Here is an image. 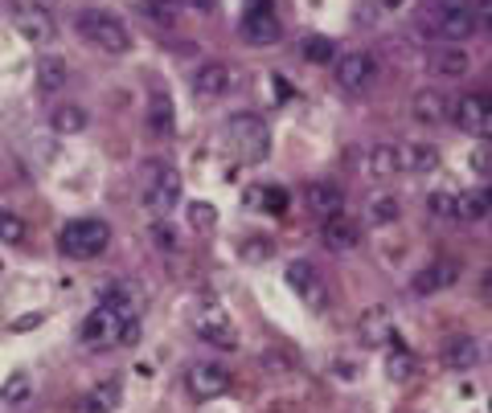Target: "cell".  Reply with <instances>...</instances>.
I'll use <instances>...</instances> for the list:
<instances>
[{"label":"cell","mask_w":492,"mask_h":413,"mask_svg":"<svg viewBox=\"0 0 492 413\" xmlns=\"http://www.w3.org/2000/svg\"><path fill=\"white\" fill-rule=\"evenodd\" d=\"M78 340H83L86 348H94V352L115 348V344H120V348H131V344L139 340V320H128L123 312L99 303L83 320V328H78Z\"/></svg>","instance_id":"6da1fadb"},{"label":"cell","mask_w":492,"mask_h":413,"mask_svg":"<svg viewBox=\"0 0 492 413\" xmlns=\"http://www.w3.org/2000/svg\"><path fill=\"white\" fill-rule=\"evenodd\" d=\"M222 139L234 156L246 160V164H259V160L271 156V127L259 119V115H251V110L230 115L226 127H222Z\"/></svg>","instance_id":"7a4b0ae2"},{"label":"cell","mask_w":492,"mask_h":413,"mask_svg":"<svg viewBox=\"0 0 492 413\" xmlns=\"http://www.w3.org/2000/svg\"><path fill=\"white\" fill-rule=\"evenodd\" d=\"M75 29L103 54H128L131 49V29L107 9H83L75 17Z\"/></svg>","instance_id":"3957f363"},{"label":"cell","mask_w":492,"mask_h":413,"mask_svg":"<svg viewBox=\"0 0 492 413\" xmlns=\"http://www.w3.org/2000/svg\"><path fill=\"white\" fill-rule=\"evenodd\" d=\"M144 209L152 213V217H168V213L181 205V172L173 164H165V160H148L144 164Z\"/></svg>","instance_id":"277c9868"},{"label":"cell","mask_w":492,"mask_h":413,"mask_svg":"<svg viewBox=\"0 0 492 413\" xmlns=\"http://www.w3.org/2000/svg\"><path fill=\"white\" fill-rule=\"evenodd\" d=\"M107 246H112V225L99 217H78L58 233V250H62L66 258H75V262L99 258Z\"/></svg>","instance_id":"5b68a950"},{"label":"cell","mask_w":492,"mask_h":413,"mask_svg":"<svg viewBox=\"0 0 492 413\" xmlns=\"http://www.w3.org/2000/svg\"><path fill=\"white\" fill-rule=\"evenodd\" d=\"M378 83V57L365 49H349L344 57H336V86L349 94H365Z\"/></svg>","instance_id":"8992f818"},{"label":"cell","mask_w":492,"mask_h":413,"mask_svg":"<svg viewBox=\"0 0 492 413\" xmlns=\"http://www.w3.org/2000/svg\"><path fill=\"white\" fill-rule=\"evenodd\" d=\"M242 37H246V46L255 49H271L283 37V25H279L275 9H271V0H255L246 17H242Z\"/></svg>","instance_id":"52a82bcc"},{"label":"cell","mask_w":492,"mask_h":413,"mask_svg":"<svg viewBox=\"0 0 492 413\" xmlns=\"http://www.w3.org/2000/svg\"><path fill=\"white\" fill-rule=\"evenodd\" d=\"M455 123L472 139H492V94L488 91L464 94V99L455 102Z\"/></svg>","instance_id":"ba28073f"},{"label":"cell","mask_w":492,"mask_h":413,"mask_svg":"<svg viewBox=\"0 0 492 413\" xmlns=\"http://www.w3.org/2000/svg\"><path fill=\"white\" fill-rule=\"evenodd\" d=\"M185 389L193 401H214V397H222L230 389V373L222 365H214V360H197L185 373Z\"/></svg>","instance_id":"9c48e42d"},{"label":"cell","mask_w":492,"mask_h":413,"mask_svg":"<svg viewBox=\"0 0 492 413\" xmlns=\"http://www.w3.org/2000/svg\"><path fill=\"white\" fill-rule=\"evenodd\" d=\"M476 29V9L464 0H439L435 4V33L443 41H464Z\"/></svg>","instance_id":"30bf717a"},{"label":"cell","mask_w":492,"mask_h":413,"mask_svg":"<svg viewBox=\"0 0 492 413\" xmlns=\"http://www.w3.org/2000/svg\"><path fill=\"white\" fill-rule=\"evenodd\" d=\"M193 328H197V336H201L205 344H214V348H226V352L238 348V331H234L230 315H226L218 303L201 307V312L193 315Z\"/></svg>","instance_id":"8fae6325"},{"label":"cell","mask_w":492,"mask_h":413,"mask_svg":"<svg viewBox=\"0 0 492 413\" xmlns=\"http://www.w3.org/2000/svg\"><path fill=\"white\" fill-rule=\"evenodd\" d=\"M288 286L304 299L312 312H325L328 307V291L325 283H320V275L312 270V262H304V258H296V262H288Z\"/></svg>","instance_id":"7c38bea8"},{"label":"cell","mask_w":492,"mask_h":413,"mask_svg":"<svg viewBox=\"0 0 492 413\" xmlns=\"http://www.w3.org/2000/svg\"><path fill=\"white\" fill-rule=\"evenodd\" d=\"M99 303L115 307V312H123L128 320H139V312H144V303H148V291L136 283V278H115V283L103 286Z\"/></svg>","instance_id":"4fadbf2b"},{"label":"cell","mask_w":492,"mask_h":413,"mask_svg":"<svg viewBox=\"0 0 492 413\" xmlns=\"http://www.w3.org/2000/svg\"><path fill=\"white\" fill-rule=\"evenodd\" d=\"M13 29L25 37L29 46H49L54 41V17L38 4H17L13 9Z\"/></svg>","instance_id":"5bb4252c"},{"label":"cell","mask_w":492,"mask_h":413,"mask_svg":"<svg viewBox=\"0 0 492 413\" xmlns=\"http://www.w3.org/2000/svg\"><path fill=\"white\" fill-rule=\"evenodd\" d=\"M357 340L365 344V348H381V344H394L398 340V331H394V320L386 307H365L362 320H357Z\"/></svg>","instance_id":"9a60e30c"},{"label":"cell","mask_w":492,"mask_h":413,"mask_svg":"<svg viewBox=\"0 0 492 413\" xmlns=\"http://www.w3.org/2000/svg\"><path fill=\"white\" fill-rule=\"evenodd\" d=\"M234 66L230 62H205L201 70L193 74V91H197V99H222V94H230L234 91Z\"/></svg>","instance_id":"2e32d148"},{"label":"cell","mask_w":492,"mask_h":413,"mask_svg":"<svg viewBox=\"0 0 492 413\" xmlns=\"http://www.w3.org/2000/svg\"><path fill=\"white\" fill-rule=\"evenodd\" d=\"M394 152H398V172L427 176L439 168V147L427 144V139H407V144H398Z\"/></svg>","instance_id":"e0dca14e"},{"label":"cell","mask_w":492,"mask_h":413,"mask_svg":"<svg viewBox=\"0 0 492 413\" xmlns=\"http://www.w3.org/2000/svg\"><path fill=\"white\" fill-rule=\"evenodd\" d=\"M455 278H460V262H452V258H435V262H427V267L410 278V291L415 294H435V291L455 286Z\"/></svg>","instance_id":"ac0fdd59"},{"label":"cell","mask_w":492,"mask_h":413,"mask_svg":"<svg viewBox=\"0 0 492 413\" xmlns=\"http://www.w3.org/2000/svg\"><path fill=\"white\" fill-rule=\"evenodd\" d=\"M320 238H325V246L333 250V254H349V250L362 246V225H357L349 213H336V217H328L325 225H320Z\"/></svg>","instance_id":"d6986e66"},{"label":"cell","mask_w":492,"mask_h":413,"mask_svg":"<svg viewBox=\"0 0 492 413\" xmlns=\"http://www.w3.org/2000/svg\"><path fill=\"white\" fill-rule=\"evenodd\" d=\"M439 360H443V368H452V373H468V368H476V360H480V344H476V336H468V331H455V336L443 340Z\"/></svg>","instance_id":"ffe728a7"},{"label":"cell","mask_w":492,"mask_h":413,"mask_svg":"<svg viewBox=\"0 0 492 413\" xmlns=\"http://www.w3.org/2000/svg\"><path fill=\"white\" fill-rule=\"evenodd\" d=\"M308 209L325 221L336 217V213H344V189L336 180H312L308 184Z\"/></svg>","instance_id":"44dd1931"},{"label":"cell","mask_w":492,"mask_h":413,"mask_svg":"<svg viewBox=\"0 0 492 413\" xmlns=\"http://www.w3.org/2000/svg\"><path fill=\"white\" fill-rule=\"evenodd\" d=\"M123 397V385L120 381H103V385H94L91 393H83L75 401V413H112L115 405H120Z\"/></svg>","instance_id":"7402d4cb"},{"label":"cell","mask_w":492,"mask_h":413,"mask_svg":"<svg viewBox=\"0 0 492 413\" xmlns=\"http://www.w3.org/2000/svg\"><path fill=\"white\" fill-rule=\"evenodd\" d=\"M410 110H415V119H418V123H427V127L443 123V119H447V99H443V91H435V86L418 91L415 99H410Z\"/></svg>","instance_id":"603a6c76"},{"label":"cell","mask_w":492,"mask_h":413,"mask_svg":"<svg viewBox=\"0 0 492 413\" xmlns=\"http://www.w3.org/2000/svg\"><path fill=\"white\" fill-rule=\"evenodd\" d=\"M365 176L370 180H394L398 176V152L390 144H373L365 152Z\"/></svg>","instance_id":"cb8c5ba5"},{"label":"cell","mask_w":492,"mask_h":413,"mask_svg":"<svg viewBox=\"0 0 492 413\" xmlns=\"http://www.w3.org/2000/svg\"><path fill=\"white\" fill-rule=\"evenodd\" d=\"M66 83H70V66H66V57L41 54V62H38V86H41V91H46V94H58Z\"/></svg>","instance_id":"d4e9b609"},{"label":"cell","mask_w":492,"mask_h":413,"mask_svg":"<svg viewBox=\"0 0 492 413\" xmlns=\"http://www.w3.org/2000/svg\"><path fill=\"white\" fill-rule=\"evenodd\" d=\"M431 70H435V78H443V83H452V78H464V74L472 70V62H468V54H464V49L443 46L435 57H431Z\"/></svg>","instance_id":"484cf974"},{"label":"cell","mask_w":492,"mask_h":413,"mask_svg":"<svg viewBox=\"0 0 492 413\" xmlns=\"http://www.w3.org/2000/svg\"><path fill=\"white\" fill-rule=\"evenodd\" d=\"M148 127L157 131V136H173V127H177V119H173V99H168L165 86H157L148 99Z\"/></svg>","instance_id":"4316f807"},{"label":"cell","mask_w":492,"mask_h":413,"mask_svg":"<svg viewBox=\"0 0 492 413\" xmlns=\"http://www.w3.org/2000/svg\"><path fill=\"white\" fill-rule=\"evenodd\" d=\"M246 201H251L255 209L271 213V217H283V213H288V205H291V197H288V189L263 184V189H251V193H246Z\"/></svg>","instance_id":"83f0119b"},{"label":"cell","mask_w":492,"mask_h":413,"mask_svg":"<svg viewBox=\"0 0 492 413\" xmlns=\"http://www.w3.org/2000/svg\"><path fill=\"white\" fill-rule=\"evenodd\" d=\"M386 373H390V381H398V385H402V381H410L418 373V356L407 348V344L394 340L390 344V356H386Z\"/></svg>","instance_id":"f1b7e54d"},{"label":"cell","mask_w":492,"mask_h":413,"mask_svg":"<svg viewBox=\"0 0 492 413\" xmlns=\"http://www.w3.org/2000/svg\"><path fill=\"white\" fill-rule=\"evenodd\" d=\"M455 213H460V221H488V217H492L488 189H472V193H460V201H455Z\"/></svg>","instance_id":"f546056e"},{"label":"cell","mask_w":492,"mask_h":413,"mask_svg":"<svg viewBox=\"0 0 492 413\" xmlns=\"http://www.w3.org/2000/svg\"><path fill=\"white\" fill-rule=\"evenodd\" d=\"M86 123H91V115H86L83 107H75V102H66V107L49 110V127L62 131V136H78Z\"/></svg>","instance_id":"4dcf8cb0"},{"label":"cell","mask_w":492,"mask_h":413,"mask_svg":"<svg viewBox=\"0 0 492 413\" xmlns=\"http://www.w3.org/2000/svg\"><path fill=\"white\" fill-rule=\"evenodd\" d=\"M139 13L160 29H173L181 17V0H139Z\"/></svg>","instance_id":"1f68e13d"},{"label":"cell","mask_w":492,"mask_h":413,"mask_svg":"<svg viewBox=\"0 0 492 413\" xmlns=\"http://www.w3.org/2000/svg\"><path fill=\"white\" fill-rule=\"evenodd\" d=\"M300 54L312 66H328L336 57V46H333V37H325V33H308L304 41H300Z\"/></svg>","instance_id":"d6a6232c"},{"label":"cell","mask_w":492,"mask_h":413,"mask_svg":"<svg viewBox=\"0 0 492 413\" xmlns=\"http://www.w3.org/2000/svg\"><path fill=\"white\" fill-rule=\"evenodd\" d=\"M365 209H370V221H373V225H394V221L402 217L398 197H373Z\"/></svg>","instance_id":"836d02e7"},{"label":"cell","mask_w":492,"mask_h":413,"mask_svg":"<svg viewBox=\"0 0 492 413\" xmlns=\"http://www.w3.org/2000/svg\"><path fill=\"white\" fill-rule=\"evenodd\" d=\"M25 238H29L25 217H17L13 209H0V242H9V246H21Z\"/></svg>","instance_id":"e575fe53"},{"label":"cell","mask_w":492,"mask_h":413,"mask_svg":"<svg viewBox=\"0 0 492 413\" xmlns=\"http://www.w3.org/2000/svg\"><path fill=\"white\" fill-rule=\"evenodd\" d=\"M455 201H460V193H447V189L431 193V197H427L431 217H439V221H460V213H455Z\"/></svg>","instance_id":"d590c367"},{"label":"cell","mask_w":492,"mask_h":413,"mask_svg":"<svg viewBox=\"0 0 492 413\" xmlns=\"http://www.w3.org/2000/svg\"><path fill=\"white\" fill-rule=\"evenodd\" d=\"M29 389L33 385H29L25 373H13V377L4 381V389H0V405H21L29 397Z\"/></svg>","instance_id":"8d00e7d4"},{"label":"cell","mask_w":492,"mask_h":413,"mask_svg":"<svg viewBox=\"0 0 492 413\" xmlns=\"http://www.w3.org/2000/svg\"><path fill=\"white\" fill-rule=\"evenodd\" d=\"M189 221H193L197 230H214V221H218V213L210 209V205L205 201H193L189 205Z\"/></svg>","instance_id":"74e56055"},{"label":"cell","mask_w":492,"mask_h":413,"mask_svg":"<svg viewBox=\"0 0 492 413\" xmlns=\"http://www.w3.org/2000/svg\"><path fill=\"white\" fill-rule=\"evenodd\" d=\"M267 254H271V238H246V246H242L246 262H263Z\"/></svg>","instance_id":"f35d334b"},{"label":"cell","mask_w":492,"mask_h":413,"mask_svg":"<svg viewBox=\"0 0 492 413\" xmlns=\"http://www.w3.org/2000/svg\"><path fill=\"white\" fill-rule=\"evenodd\" d=\"M263 365H267L271 373H288V368L296 365V356H291V352H267V356H263Z\"/></svg>","instance_id":"ab89813d"},{"label":"cell","mask_w":492,"mask_h":413,"mask_svg":"<svg viewBox=\"0 0 492 413\" xmlns=\"http://www.w3.org/2000/svg\"><path fill=\"white\" fill-rule=\"evenodd\" d=\"M476 299H480L484 307H492V270H484L480 283H476Z\"/></svg>","instance_id":"60d3db41"},{"label":"cell","mask_w":492,"mask_h":413,"mask_svg":"<svg viewBox=\"0 0 492 413\" xmlns=\"http://www.w3.org/2000/svg\"><path fill=\"white\" fill-rule=\"evenodd\" d=\"M152 238H157L160 250H177V238H173V230H168V225H152Z\"/></svg>","instance_id":"b9f144b4"},{"label":"cell","mask_w":492,"mask_h":413,"mask_svg":"<svg viewBox=\"0 0 492 413\" xmlns=\"http://www.w3.org/2000/svg\"><path fill=\"white\" fill-rule=\"evenodd\" d=\"M333 373H336L341 381H357V365H353V360H336Z\"/></svg>","instance_id":"7bdbcfd3"},{"label":"cell","mask_w":492,"mask_h":413,"mask_svg":"<svg viewBox=\"0 0 492 413\" xmlns=\"http://www.w3.org/2000/svg\"><path fill=\"white\" fill-rule=\"evenodd\" d=\"M476 21L484 29H492V0H476Z\"/></svg>","instance_id":"ee69618b"},{"label":"cell","mask_w":492,"mask_h":413,"mask_svg":"<svg viewBox=\"0 0 492 413\" xmlns=\"http://www.w3.org/2000/svg\"><path fill=\"white\" fill-rule=\"evenodd\" d=\"M488 201H492V184H488Z\"/></svg>","instance_id":"f6af8a7d"},{"label":"cell","mask_w":492,"mask_h":413,"mask_svg":"<svg viewBox=\"0 0 492 413\" xmlns=\"http://www.w3.org/2000/svg\"><path fill=\"white\" fill-rule=\"evenodd\" d=\"M488 413H492V401H488Z\"/></svg>","instance_id":"bcb514c9"}]
</instances>
